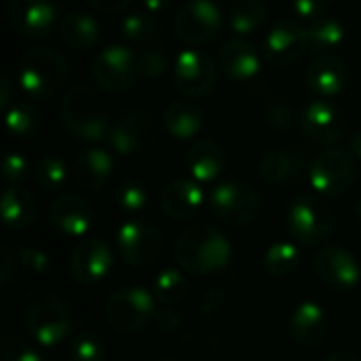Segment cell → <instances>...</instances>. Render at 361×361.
<instances>
[{
  "instance_id": "cell-17",
  "label": "cell",
  "mask_w": 361,
  "mask_h": 361,
  "mask_svg": "<svg viewBox=\"0 0 361 361\" xmlns=\"http://www.w3.org/2000/svg\"><path fill=\"white\" fill-rule=\"evenodd\" d=\"M305 135L319 144H336L345 135L343 112L330 99L311 102L300 116Z\"/></svg>"
},
{
  "instance_id": "cell-2",
  "label": "cell",
  "mask_w": 361,
  "mask_h": 361,
  "mask_svg": "<svg viewBox=\"0 0 361 361\" xmlns=\"http://www.w3.org/2000/svg\"><path fill=\"white\" fill-rule=\"evenodd\" d=\"M63 129L80 142L95 144L110 133L108 110L97 91L87 85H74L61 99Z\"/></svg>"
},
{
  "instance_id": "cell-37",
  "label": "cell",
  "mask_w": 361,
  "mask_h": 361,
  "mask_svg": "<svg viewBox=\"0 0 361 361\" xmlns=\"http://www.w3.org/2000/svg\"><path fill=\"white\" fill-rule=\"evenodd\" d=\"M114 199L125 214H140L148 205V190L142 182L129 178L118 184Z\"/></svg>"
},
{
  "instance_id": "cell-1",
  "label": "cell",
  "mask_w": 361,
  "mask_h": 361,
  "mask_svg": "<svg viewBox=\"0 0 361 361\" xmlns=\"http://www.w3.org/2000/svg\"><path fill=\"white\" fill-rule=\"evenodd\" d=\"M178 264L190 275H214L222 271L233 256V247L224 233L212 224L186 228L173 247Z\"/></svg>"
},
{
  "instance_id": "cell-25",
  "label": "cell",
  "mask_w": 361,
  "mask_h": 361,
  "mask_svg": "<svg viewBox=\"0 0 361 361\" xmlns=\"http://www.w3.org/2000/svg\"><path fill=\"white\" fill-rule=\"evenodd\" d=\"M220 70L235 82H252L260 72V55L247 40H228L220 51Z\"/></svg>"
},
{
  "instance_id": "cell-16",
  "label": "cell",
  "mask_w": 361,
  "mask_h": 361,
  "mask_svg": "<svg viewBox=\"0 0 361 361\" xmlns=\"http://www.w3.org/2000/svg\"><path fill=\"white\" fill-rule=\"evenodd\" d=\"M112 269V252L99 239L80 241L70 258V273L78 283L95 286L108 277Z\"/></svg>"
},
{
  "instance_id": "cell-13",
  "label": "cell",
  "mask_w": 361,
  "mask_h": 361,
  "mask_svg": "<svg viewBox=\"0 0 361 361\" xmlns=\"http://www.w3.org/2000/svg\"><path fill=\"white\" fill-rule=\"evenodd\" d=\"M317 279L334 292H349L360 283L357 258L341 245H324L313 262Z\"/></svg>"
},
{
  "instance_id": "cell-47",
  "label": "cell",
  "mask_w": 361,
  "mask_h": 361,
  "mask_svg": "<svg viewBox=\"0 0 361 361\" xmlns=\"http://www.w3.org/2000/svg\"><path fill=\"white\" fill-rule=\"evenodd\" d=\"M95 11H99V13H121V11H125L127 6H129V2L131 0H87Z\"/></svg>"
},
{
  "instance_id": "cell-53",
  "label": "cell",
  "mask_w": 361,
  "mask_h": 361,
  "mask_svg": "<svg viewBox=\"0 0 361 361\" xmlns=\"http://www.w3.org/2000/svg\"><path fill=\"white\" fill-rule=\"evenodd\" d=\"M159 361H169V360H159Z\"/></svg>"
},
{
  "instance_id": "cell-31",
  "label": "cell",
  "mask_w": 361,
  "mask_h": 361,
  "mask_svg": "<svg viewBox=\"0 0 361 361\" xmlns=\"http://www.w3.org/2000/svg\"><path fill=\"white\" fill-rule=\"evenodd\" d=\"M300 258L302 256H300L298 245H294L290 241H277L264 254V271L275 279L290 277L298 269Z\"/></svg>"
},
{
  "instance_id": "cell-22",
  "label": "cell",
  "mask_w": 361,
  "mask_h": 361,
  "mask_svg": "<svg viewBox=\"0 0 361 361\" xmlns=\"http://www.w3.org/2000/svg\"><path fill=\"white\" fill-rule=\"evenodd\" d=\"M349 70L343 59L332 55H319L307 68V85L322 99H332L341 95L347 87Z\"/></svg>"
},
{
  "instance_id": "cell-7",
  "label": "cell",
  "mask_w": 361,
  "mask_h": 361,
  "mask_svg": "<svg viewBox=\"0 0 361 361\" xmlns=\"http://www.w3.org/2000/svg\"><path fill=\"white\" fill-rule=\"evenodd\" d=\"M157 298L144 288H121L106 300V322L110 328L131 334L144 330L157 315Z\"/></svg>"
},
{
  "instance_id": "cell-5",
  "label": "cell",
  "mask_w": 361,
  "mask_h": 361,
  "mask_svg": "<svg viewBox=\"0 0 361 361\" xmlns=\"http://www.w3.org/2000/svg\"><path fill=\"white\" fill-rule=\"evenodd\" d=\"M23 322L32 341L40 347H57L61 345L74 326L70 307L51 294L34 298L23 313Z\"/></svg>"
},
{
  "instance_id": "cell-43",
  "label": "cell",
  "mask_w": 361,
  "mask_h": 361,
  "mask_svg": "<svg viewBox=\"0 0 361 361\" xmlns=\"http://www.w3.org/2000/svg\"><path fill=\"white\" fill-rule=\"evenodd\" d=\"M30 173V163L17 154V152H11L6 159H4V165H2V176H4V182L6 186H19Z\"/></svg>"
},
{
  "instance_id": "cell-52",
  "label": "cell",
  "mask_w": 361,
  "mask_h": 361,
  "mask_svg": "<svg viewBox=\"0 0 361 361\" xmlns=\"http://www.w3.org/2000/svg\"><path fill=\"white\" fill-rule=\"evenodd\" d=\"M355 216H357V220H360L361 224V199H357V203H355Z\"/></svg>"
},
{
  "instance_id": "cell-11",
  "label": "cell",
  "mask_w": 361,
  "mask_h": 361,
  "mask_svg": "<svg viewBox=\"0 0 361 361\" xmlns=\"http://www.w3.org/2000/svg\"><path fill=\"white\" fill-rule=\"evenodd\" d=\"M222 30V13L214 0H188L173 19V32L182 42L205 44Z\"/></svg>"
},
{
  "instance_id": "cell-4",
  "label": "cell",
  "mask_w": 361,
  "mask_h": 361,
  "mask_svg": "<svg viewBox=\"0 0 361 361\" xmlns=\"http://www.w3.org/2000/svg\"><path fill=\"white\" fill-rule=\"evenodd\" d=\"M286 222L298 243L313 247L330 239L336 226V216L322 197L300 195L288 205Z\"/></svg>"
},
{
  "instance_id": "cell-34",
  "label": "cell",
  "mask_w": 361,
  "mask_h": 361,
  "mask_svg": "<svg viewBox=\"0 0 361 361\" xmlns=\"http://www.w3.org/2000/svg\"><path fill=\"white\" fill-rule=\"evenodd\" d=\"M186 292H188V281L176 269L161 271L154 277V281H152V296L163 307H173V305L182 302L184 296H186Z\"/></svg>"
},
{
  "instance_id": "cell-44",
  "label": "cell",
  "mask_w": 361,
  "mask_h": 361,
  "mask_svg": "<svg viewBox=\"0 0 361 361\" xmlns=\"http://www.w3.org/2000/svg\"><path fill=\"white\" fill-rule=\"evenodd\" d=\"M330 4H332V0H294L292 2V11L300 19L317 21V19L326 17Z\"/></svg>"
},
{
  "instance_id": "cell-41",
  "label": "cell",
  "mask_w": 361,
  "mask_h": 361,
  "mask_svg": "<svg viewBox=\"0 0 361 361\" xmlns=\"http://www.w3.org/2000/svg\"><path fill=\"white\" fill-rule=\"evenodd\" d=\"M140 59V74L148 76V78H159L169 70V61L165 51L159 44H150L146 47L142 53H137Z\"/></svg>"
},
{
  "instance_id": "cell-33",
  "label": "cell",
  "mask_w": 361,
  "mask_h": 361,
  "mask_svg": "<svg viewBox=\"0 0 361 361\" xmlns=\"http://www.w3.org/2000/svg\"><path fill=\"white\" fill-rule=\"evenodd\" d=\"M231 30L247 36L254 34L256 30H260V25L267 19V8L260 0H237L231 6Z\"/></svg>"
},
{
  "instance_id": "cell-20",
  "label": "cell",
  "mask_w": 361,
  "mask_h": 361,
  "mask_svg": "<svg viewBox=\"0 0 361 361\" xmlns=\"http://www.w3.org/2000/svg\"><path fill=\"white\" fill-rule=\"evenodd\" d=\"M328 315L326 309L313 300L300 302L290 317V336L307 349L322 345L328 336Z\"/></svg>"
},
{
  "instance_id": "cell-42",
  "label": "cell",
  "mask_w": 361,
  "mask_h": 361,
  "mask_svg": "<svg viewBox=\"0 0 361 361\" xmlns=\"http://www.w3.org/2000/svg\"><path fill=\"white\" fill-rule=\"evenodd\" d=\"M19 267L30 275H42L49 269V256L38 247H19Z\"/></svg>"
},
{
  "instance_id": "cell-19",
  "label": "cell",
  "mask_w": 361,
  "mask_h": 361,
  "mask_svg": "<svg viewBox=\"0 0 361 361\" xmlns=\"http://www.w3.org/2000/svg\"><path fill=\"white\" fill-rule=\"evenodd\" d=\"M93 218H95L93 205L80 195H59L49 207L51 224L59 233L70 237L85 235L91 228Z\"/></svg>"
},
{
  "instance_id": "cell-3",
  "label": "cell",
  "mask_w": 361,
  "mask_h": 361,
  "mask_svg": "<svg viewBox=\"0 0 361 361\" xmlns=\"http://www.w3.org/2000/svg\"><path fill=\"white\" fill-rule=\"evenodd\" d=\"M66 76V59L49 47L27 49L17 66V82L30 99H47L55 95Z\"/></svg>"
},
{
  "instance_id": "cell-12",
  "label": "cell",
  "mask_w": 361,
  "mask_h": 361,
  "mask_svg": "<svg viewBox=\"0 0 361 361\" xmlns=\"http://www.w3.org/2000/svg\"><path fill=\"white\" fill-rule=\"evenodd\" d=\"M171 78L178 93H182L184 97H201L209 93L216 82V63L209 55L195 49H186L176 57Z\"/></svg>"
},
{
  "instance_id": "cell-40",
  "label": "cell",
  "mask_w": 361,
  "mask_h": 361,
  "mask_svg": "<svg viewBox=\"0 0 361 361\" xmlns=\"http://www.w3.org/2000/svg\"><path fill=\"white\" fill-rule=\"evenodd\" d=\"M70 361H104V345L93 334L76 336L68 347Z\"/></svg>"
},
{
  "instance_id": "cell-39",
  "label": "cell",
  "mask_w": 361,
  "mask_h": 361,
  "mask_svg": "<svg viewBox=\"0 0 361 361\" xmlns=\"http://www.w3.org/2000/svg\"><path fill=\"white\" fill-rule=\"evenodd\" d=\"M0 361H42L38 351L19 334H6L0 347Z\"/></svg>"
},
{
  "instance_id": "cell-26",
  "label": "cell",
  "mask_w": 361,
  "mask_h": 361,
  "mask_svg": "<svg viewBox=\"0 0 361 361\" xmlns=\"http://www.w3.org/2000/svg\"><path fill=\"white\" fill-rule=\"evenodd\" d=\"M186 167L195 182H199V184L214 182L216 178L222 176V171L226 167V154L216 142L201 140L188 150Z\"/></svg>"
},
{
  "instance_id": "cell-23",
  "label": "cell",
  "mask_w": 361,
  "mask_h": 361,
  "mask_svg": "<svg viewBox=\"0 0 361 361\" xmlns=\"http://www.w3.org/2000/svg\"><path fill=\"white\" fill-rule=\"evenodd\" d=\"M205 201L203 188L195 180H173L161 192V209L171 220H186L199 214Z\"/></svg>"
},
{
  "instance_id": "cell-51",
  "label": "cell",
  "mask_w": 361,
  "mask_h": 361,
  "mask_svg": "<svg viewBox=\"0 0 361 361\" xmlns=\"http://www.w3.org/2000/svg\"><path fill=\"white\" fill-rule=\"evenodd\" d=\"M326 361H360V360H357L355 355H351V353H345V351H343V353H332V355H330Z\"/></svg>"
},
{
  "instance_id": "cell-24",
  "label": "cell",
  "mask_w": 361,
  "mask_h": 361,
  "mask_svg": "<svg viewBox=\"0 0 361 361\" xmlns=\"http://www.w3.org/2000/svg\"><path fill=\"white\" fill-rule=\"evenodd\" d=\"M305 171V154L292 148H277L262 154L258 163V173L264 182L275 186H288L298 182Z\"/></svg>"
},
{
  "instance_id": "cell-46",
  "label": "cell",
  "mask_w": 361,
  "mask_h": 361,
  "mask_svg": "<svg viewBox=\"0 0 361 361\" xmlns=\"http://www.w3.org/2000/svg\"><path fill=\"white\" fill-rule=\"evenodd\" d=\"M154 324L161 332H173L180 328L182 324V317L178 311L169 309V307H163V309H157V315H154Z\"/></svg>"
},
{
  "instance_id": "cell-6",
  "label": "cell",
  "mask_w": 361,
  "mask_h": 361,
  "mask_svg": "<svg viewBox=\"0 0 361 361\" xmlns=\"http://www.w3.org/2000/svg\"><path fill=\"white\" fill-rule=\"evenodd\" d=\"M209 209L226 226H250L262 214L260 195L243 182H224L212 190Z\"/></svg>"
},
{
  "instance_id": "cell-48",
  "label": "cell",
  "mask_w": 361,
  "mask_h": 361,
  "mask_svg": "<svg viewBox=\"0 0 361 361\" xmlns=\"http://www.w3.org/2000/svg\"><path fill=\"white\" fill-rule=\"evenodd\" d=\"M142 4L146 13H150L152 17H159L171 6V0H142Z\"/></svg>"
},
{
  "instance_id": "cell-27",
  "label": "cell",
  "mask_w": 361,
  "mask_h": 361,
  "mask_svg": "<svg viewBox=\"0 0 361 361\" xmlns=\"http://www.w3.org/2000/svg\"><path fill=\"white\" fill-rule=\"evenodd\" d=\"M163 125L176 140H190L205 127V112L195 99H178L165 110Z\"/></svg>"
},
{
  "instance_id": "cell-28",
  "label": "cell",
  "mask_w": 361,
  "mask_h": 361,
  "mask_svg": "<svg viewBox=\"0 0 361 361\" xmlns=\"http://www.w3.org/2000/svg\"><path fill=\"white\" fill-rule=\"evenodd\" d=\"M36 218V201L34 197L19 188V186H6L2 195V222L8 231H25L32 226Z\"/></svg>"
},
{
  "instance_id": "cell-49",
  "label": "cell",
  "mask_w": 361,
  "mask_h": 361,
  "mask_svg": "<svg viewBox=\"0 0 361 361\" xmlns=\"http://www.w3.org/2000/svg\"><path fill=\"white\" fill-rule=\"evenodd\" d=\"M0 87H2V91H0V106L8 110V102H11V80H8V76H2Z\"/></svg>"
},
{
  "instance_id": "cell-36",
  "label": "cell",
  "mask_w": 361,
  "mask_h": 361,
  "mask_svg": "<svg viewBox=\"0 0 361 361\" xmlns=\"http://www.w3.org/2000/svg\"><path fill=\"white\" fill-rule=\"evenodd\" d=\"M34 176L40 188L49 192H57L63 188L68 180V167L59 157H42L34 167Z\"/></svg>"
},
{
  "instance_id": "cell-8",
  "label": "cell",
  "mask_w": 361,
  "mask_h": 361,
  "mask_svg": "<svg viewBox=\"0 0 361 361\" xmlns=\"http://www.w3.org/2000/svg\"><path fill=\"white\" fill-rule=\"evenodd\" d=\"M93 80L108 93H123L140 78L137 53L125 44H110L97 53L91 66Z\"/></svg>"
},
{
  "instance_id": "cell-50",
  "label": "cell",
  "mask_w": 361,
  "mask_h": 361,
  "mask_svg": "<svg viewBox=\"0 0 361 361\" xmlns=\"http://www.w3.org/2000/svg\"><path fill=\"white\" fill-rule=\"evenodd\" d=\"M349 150H351V157H355V159H360L361 161V131L351 137V142H349Z\"/></svg>"
},
{
  "instance_id": "cell-18",
  "label": "cell",
  "mask_w": 361,
  "mask_h": 361,
  "mask_svg": "<svg viewBox=\"0 0 361 361\" xmlns=\"http://www.w3.org/2000/svg\"><path fill=\"white\" fill-rule=\"evenodd\" d=\"M307 51V30L296 23H279L264 38V55L277 68L296 63Z\"/></svg>"
},
{
  "instance_id": "cell-45",
  "label": "cell",
  "mask_w": 361,
  "mask_h": 361,
  "mask_svg": "<svg viewBox=\"0 0 361 361\" xmlns=\"http://www.w3.org/2000/svg\"><path fill=\"white\" fill-rule=\"evenodd\" d=\"M17 267H19L17 250H13L11 245H2V252H0V281L4 286L13 283V279L17 277Z\"/></svg>"
},
{
  "instance_id": "cell-15",
  "label": "cell",
  "mask_w": 361,
  "mask_h": 361,
  "mask_svg": "<svg viewBox=\"0 0 361 361\" xmlns=\"http://www.w3.org/2000/svg\"><path fill=\"white\" fill-rule=\"evenodd\" d=\"M152 131H154V123L148 112L129 110V112L121 114L116 118V123L110 127L108 142L116 154L131 157L148 144Z\"/></svg>"
},
{
  "instance_id": "cell-14",
  "label": "cell",
  "mask_w": 361,
  "mask_h": 361,
  "mask_svg": "<svg viewBox=\"0 0 361 361\" xmlns=\"http://www.w3.org/2000/svg\"><path fill=\"white\" fill-rule=\"evenodd\" d=\"M6 17L11 27L25 38H44L57 21V6L51 0H8Z\"/></svg>"
},
{
  "instance_id": "cell-30",
  "label": "cell",
  "mask_w": 361,
  "mask_h": 361,
  "mask_svg": "<svg viewBox=\"0 0 361 361\" xmlns=\"http://www.w3.org/2000/svg\"><path fill=\"white\" fill-rule=\"evenodd\" d=\"M343 40H345V27L334 17H322L307 27V42H309V51L313 53L326 55L338 49Z\"/></svg>"
},
{
  "instance_id": "cell-21",
  "label": "cell",
  "mask_w": 361,
  "mask_h": 361,
  "mask_svg": "<svg viewBox=\"0 0 361 361\" xmlns=\"http://www.w3.org/2000/svg\"><path fill=\"white\" fill-rule=\"evenodd\" d=\"M114 173L112 157L102 148H87L72 161V180L78 188L95 192L104 188Z\"/></svg>"
},
{
  "instance_id": "cell-9",
  "label": "cell",
  "mask_w": 361,
  "mask_h": 361,
  "mask_svg": "<svg viewBox=\"0 0 361 361\" xmlns=\"http://www.w3.org/2000/svg\"><path fill=\"white\" fill-rule=\"evenodd\" d=\"M309 182L319 197L334 199L345 195L355 182V165L351 154L336 148L324 150L315 157L309 169Z\"/></svg>"
},
{
  "instance_id": "cell-29",
  "label": "cell",
  "mask_w": 361,
  "mask_h": 361,
  "mask_svg": "<svg viewBox=\"0 0 361 361\" xmlns=\"http://www.w3.org/2000/svg\"><path fill=\"white\" fill-rule=\"evenodd\" d=\"M59 32H61L63 42L76 51H87L99 40L97 21L91 15L80 13V11L68 13L59 23Z\"/></svg>"
},
{
  "instance_id": "cell-35",
  "label": "cell",
  "mask_w": 361,
  "mask_h": 361,
  "mask_svg": "<svg viewBox=\"0 0 361 361\" xmlns=\"http://www.w3.org/2000/svg\"><path fill=\"white\" fill-rule=\"evenodd\" d=\"M6 129L15 137H32L40 129V110L30 102H17L6 110Z\"/></svg>"
},
{
  "instance_id": "cell-32",
  "label": "cell",
  "mask_w": 361,
  "mask_h": 361,
  "mask_svg": "<svg viewBox=\"0 0 361 361\" xmlns=\"http://www.w3.org/2000/svg\"><path fill=\"white\" fill-rule=\"evenodd\" d=\"M121 32L131 44H137V47H144V49L150 47V44H157V38H159L157 17H152L146 11L131 13L121 21Z\"/></svg>"
},
{
  "instance_id": "cell-10",
  "label": "cell",
  "mask_w": 361,
  "mask_h": 361,
  "mask_svg": "<svg viewBox=\"0 0 361 361\" xmlns=\"http://www.w3.org/2000/svg\"><path fill=\"white\" fill-rule=\"evenodd\" d=\"M118 256L129 267H148L152 264L163 250L161 231L144 220H129L116 233Z\"/></svg>"
},
{
  "instance_id": "cell-38",
  "label": "cell",
  "mask_w": 361,
  "mask_h": 361,
  "mask_svg": "<svg viewBox=\"0 0 361 361\" xmlns=\"http://www.w3.org/2000/svg\"><path fill=\"white\" fill-rule=\"evenodd\" d=\"M262 118L275 131H288L296 123V114H294L292 106L288 102H283V99L269 102L264 106V110H262Z\"/></svg>"
}]
</instances>
